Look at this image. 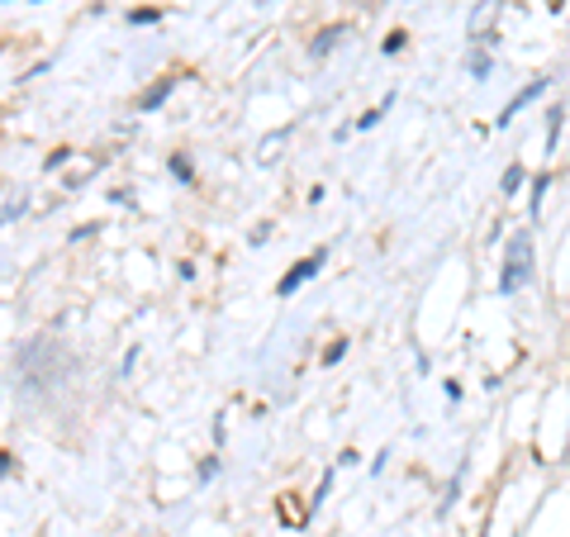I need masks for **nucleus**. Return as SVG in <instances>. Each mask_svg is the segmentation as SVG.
I'll list each match as a JSON object with an SVG mask.
<instances>
[{
	"label": "nucleus",
	"instance_id": "obj_1",
	"mask_svg": "<svg viewBox=\"0 0 570 537\" xmlns=\"http://www.w3.org/2000/svg\"><path fill=\"white\" fill-rule=\"evenodd\" d=\"M528 276H532V234H528V228H519V234H513V243H509L499 291H504V295H519L523 285H528Z\"/></svg>",
	"mask_w": 570,
	"mask_h": 537
},
{
	"label": "nucleus",
	"instance_id": "obj_2",
	"mask_svg": "<svg viewBox=\"0 0 570 537\" xmlns=\"http://www.w3.org/2000/svg\"><path fill=\"white\" fill-rule=\"evenodd\" d=\"M324 262H328V253H314V257H305V262H299L291 276H281V285H276V291H281V295H295V291H299V285H305L309 276H318V272H324Z\"/></svg>",
	"mask_w": 570,
	"mask_h": 537
},
{
	"label": "nucleus",
	"instance_id": "obj_3",
	"mask_svg": "<svg viewBox=\"0 0 570 537\" xmlns=\"http://www.w3.org/2000/svg\"><path fill=\"white\" fill-rule=\"evenodd\" d=\"M547 86H551V77H538V81H528V86H523V91H519V96H513V100L504 105V115H499V129H504V124H509L513 115H519V110H523V105H532V100H538V96L547 91Z\"/></svg>",
	"mask_w": 570,
	"mask_h": 537
},
{
	"label": "nucleus",
	"instance_id": "obj_4",
	"mask_svg": "<svg viewBox=\"0 0 570 537\" xmlns=\"http://www.w3.org/2000/svg\"><path fill=\"white\" fill-rule=\"evenodd\" d=\"M343 33H347V25H333V29H324V33H318V39H314V58H324V52H333L337 48V39H343Z\"/></svg>",
	"mask_w": 570,
	"mask_h": 537
},
{
	"label": "nucleus",
	"instance_id": "obj_5",
	"mask_svg": "<svg viewBox=\"0 0 570 537\" xmlns=\"http://www.w3.org/2000/svg\"><path fill=\"white\" fill-rule=\"evenodd\" d=\"M561 115L566 110H551V119H547V153L557 148V138H561Z\"/></svg>",
	"mask_w": 570,
	"mask_h": 537
},
{
	"label": "nucleus",
	"instance_id": "obj_6",
	"mask_svg": "<svg viewBox=\"0 0 570 537\" xmlns=\"http://www.w3.org/2000/svg\"><path fill=\"white\" fill-rule=\"evenodd\" d=\"M551 191V182H547V176H538V182H532V219H538V214H542V195Z\"/></svg>",
	"mask_w": 570,
	"mask_h": 537
},
{
	"label": "nucleus",
	"instance_id": "obj_7",
	"mask_svg": "<svg viewBox=\"0 0 570 537\" xmlns=\"http://www.w3.org/2000/svg\"><path fill=\"white\" fill-rule=\"evenodd\" d=\"M281 143H285V134H272V138H266V143H262V153H257V157H262V163H276V148H281Z\"/></svg>",
	"mask_w": 570,
	"mask_h": 537
},
{
	"label": "nucleus",
	"instance_id": "obj_8",
	"mask_svg": "<svg viewBox=\"0 0 570 537\" xmlns=\"http://www.w3.org/2000/svg\"><path fill=\"white\" fill-rule=\"evenodd\" d=\"M519 186H523V167H519V163H513V167L504 172V195H513V191H519Z\"/></svg>",
	"mask_w": 570,
	"mask_h": 537
},
{
	"label": "nucleus",
	"instance_id": "obj_9",
	"mask_svg": "<svg viewBox=\"0 0 570 537\" xmlns=\"http://www.w3.org/2000/svg\"><path fill=\"white\" fill-rule=\"evenodd\" d=\"M485 71H490V58H471V77L485 81Z\"/></svg>",
	"mask_w": 570,
	"mask_h": 537
}]
</instances>
